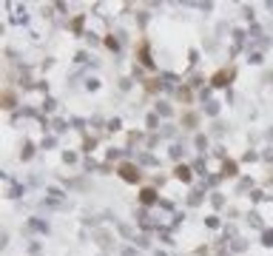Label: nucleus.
I'll list each match as a JSON object with an SVG mask.
<instances>
[{
  "label": "nucleus",
  "instance_id": "obj_1",
  "mask_svg": "<svg viewBox=\"0 0 273 256\" xmlns=\"http://www.w3.org/2000/svg\"><path fill=\"white\" fill-rule=\"evenodd\" d=\"M120 177H123L125 182H140V171H137V165H131V162H120Z\"/></svg>",
  "mask_w": 273,
  "mask_h": 256
},
{
  "label": "nucleus",
  "instance_id": "obj_2",
  "mask_svg": "<svg viewBox=\"0 0 273 256\" xmlns=\"http://www.w3.org/2000/svg\"><path fill=\"white\" fill-rule=\"evenodd\" d=\"M230 77H233V69H225V71H216L211 83L216 86V89H219V86H228V83H230Z\"/></svg>",
  "mask_w": 273,
  "mask_h": 256
},
{
  "label": "nucleus",
  "instance_id": "obj_3",
  "mask_svg": "<svg viewBox=\"0 0 273 256\" xmlns=\"http://www.w3.org/2000/svg\"><path fill=\"white\" fill-rule=\"evenodd\" d=\"M140 60H142V66H151V57H148V46H145V43L140 46Z\"/></svg>",
  "mask_w": 273,
  "mask_h": 256
},
{
  "label": "nucleus",
  "instance_id": "obj_4",
  "mask_svg": "<svg viewBox=\"0 0 273 256\" xmlns=\"http://www.w3.org/2000/svg\"><path fill=\"white\" fill-rule=\"evenodd\" d=\"M154 199H157V194H154L151 188H145V191H142V202H145V205H151Z\"/></svg>",
  "mask_w": 273,
  "mask_h": 256
},
{
  "label": "nucleus",
  "instance_id": "obj_5",
  "mask_svg": "<svg viewBox=\"0 0 273 256\" xmlns=\"http://www.w3.org/2000/svg\"><path fill=\"white\" fill-rule=\"evenodd\" d=\"M176 177H182V179H191V174H188V168H185V165H179V168H176Z\"/></svg>",
  "mask_w": 273,
  "mask_h": 256
}]
</instances>
